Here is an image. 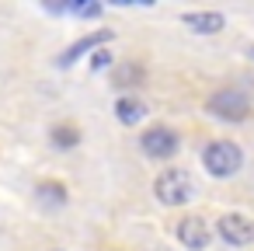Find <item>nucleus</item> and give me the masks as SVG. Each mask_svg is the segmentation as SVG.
<instances>
[{"instance_id": "nucleus-1", "label": "nucleus", "mask_w": 254, "mask_h": 251, "mask_svg": "<svg viewBox=\"0 0 254 251\" xmlns=\"http://www.w3.org/2000/svg\"><path fill=\"white\" fill-rule=\"evenodd\" d=\"M202 164H205V171H209L212 178H230V174L240 171L244 154H240V147L230 143V140H212V143L202 150Z\"/></svg>"}, {"instance_id": "nucleus-2", "label": "nucleus", "mask_w": 254, "mask_h": 251, "mask_svg": "<svg viewBox=\"0 0 254 251\" xmlns=\"http://www.w3.org/2000/svg\"><path fill=\"white\" fill-rule=\"evenodd\" d=\"M153 192H157V199L164 202V206H185L191 195H195V181L185 174V171H164L160 178H157V185H153Z\"/></svg>"}, {"instance_id": "nucleus-3", "label": "nucleus", "mask_w": 254, "mask_h": 251, "mask_svg": "<svg viewBox=\"0 0 254 251\" xmlns=\"http://www.w3.org/2000/svg\"><path fill=\"white\" fill-rule=\"evenodd\" d=\"M209 112L212 115H219V119H230V122H240V119H247V112H251V105H247V98L240 94V91H219V94H212L209 98Z\"/></svg>"}, {"instance_id": "nucleus-4", "label": "nucleus", "mask_w": 254, "mask_h": 251, "mask_svg": "<svg viewBox=\"0 0 254 251\" xmlns=\"http://www.w3.org/2000/svg\"><path fill=\"white\" fill-rule=\"evenodd\" d=\"M219 237H223L226 244L244 248V244L254 241V223H251L247 216H240V213H226V216L219 220Z\"/></svg>"}, {"instance_id": "nucleus-5", "label": "nucleus", "mask_w": 254, "mask_h": 251, "mask_svg": "<svg viewBox=\"0 0 254 251\" xmlns=\"http://www.w3.org/2000/svg\"><path fill=\"white\" fill-rule=\"evenodd\" d=\"M178 241H181L185 248H191V251H205L209 241H212V234H209V227H205L202 216H185V220L178 223Z\"/></svg>"}, {"instance_id": "nucleus-6", "label": "nucleus", "mask_w": 254, "mask_h": 251, "mask_svg": "<svg viewBox=\"0 0 254 251\" xmlns=\"http://www.w3.org/2000/svg\"><path fill=\"white\" fill-rule=\"evenodd\" d=\"M143 150H146V157H157V161H164V157H171L174 150H178V136L171 133V129H146V136H143Z\"/></svg>"}, {"instance_id": "nucleus-7", "label": "nucleus", "mask_w": 254, "mask_h": 251, "mask_svg": "<svg viewBox=\"0 0 254 251\" xmlns=\"http://www.w3.org/2000/svg\"><path fill=\"white\" fill-rule=\"evenodd\" d=\"M108 39H112V32H108V28H101V32H94V35L80 39L77 46H70V49L60 56V67H70V63H77L84 53H94V46H101V42H108Z\"/></svg>"}, {"instance_id": "nucleus-8", "label": "nucleus", "mask_w": 254, "mask_h": 251, "mask_svg": "<svg viewBox=\"0 0 254 251\" xmlns=\"http://www.w3.org/2000/svg\"><path fill=\"white\" fill-rule=\"evenodd\" d=\"M185 25H191L195 32L212 35V32H219L226 21H223V14H219V11H191V14H185Z\"/></svg>"}, {"instance_id": "nucleus-9", "label": "nucleus", "mask_w": 254, "mask_h": 251, "mask_svg": "<svg viewBox=\"0 0 254 251\" xmlns=\"http://www.w3.org/2000/svg\"><path fill=\"white\" fill-rule=\"evenodd\" d=\"M115 115H119V122L132 126V122H139V119L146 115V105H143L139 98H119V101H115Z\"/></svg>"}, {"instance_id": "nucleus-10", "label": "nucleus", "mask_w": 254, "mask_h": 251, "mask_svg": "<svg viewBox=\"0 0 254 251\" xmlns=\"http://www.w3.org/2000/svg\"><path fill=\"white\" fill-rule=\"evenodd\" d=\"M35 195L46 202V206H63L66 202V188L60 181H39L35 185Z\"/></svg>"}, {"instance_id": "nucleus-11", "label": "nucleus", "mask_w": 254, "mask_h": 251, "mask_svg": "<svg viewBox=\"0 0 254 251\" xmlns=\"http://www.w3.org/2000/svg\"><path fill=\"white\" fill-rule=\"evenodd\" d=\"M139 81H143V67H136V63H122L115 70V84H122V87H132Z\"/></svg>"}, {"instance_id": "nucleus-12", "label": "nucleus", "mask_w": 254, "mask_h": 251, "mask_svg": "<svg viewBox=\"0 0 254 251\" xmlns=\"http://www.w3.org/2000/svg\"><path fill=\"white\" fill-rule=\"evenodd\" d=\"M77 140H80V133H77L73 126H56V129H53V143H56V147H73Z\"/></svg>"}, {"instance_id": "nucleus-13", "label": "nucleus", "mask_w": 254, "mask_h": 251, "mask_svg": "<svg viewBox=\"0 0 254 251\" xmlns=\"http://www.w3.org/2000/svg\"><path fill=\"white\" fill-rule=\"evenodd\" d=\"M70 11L80 14V18H98L101 14V4H70Z\"/></svg>"}, {"instance_id": "nucleus-14", "label": "nucleus", "mask_w": 254, "mask_h": 251, "mask_svg": "<svg viewBox=\"0 0 254 251\" xmlns=\"http://www.w3.org/2000/svg\"><path fill=\"white\" fill-rule=\"evenodd\" d=\"M105 67H112V53H94L91 70H105Z\"/></svg>"}, {"instance_id": "nucleus-15", "label": "nucleus", "mask_w": 254, "mask_h": 251, "mask_svg": "<svg viewBox=\"0 0 254 251\" xmlns=\"http://www.w3.org/2000/svg\"><path fill=\"white\" fill-rule=\"evenodd\" d=\"M251 56H254V46H251Z\"/></svg>"}]
</instances>
